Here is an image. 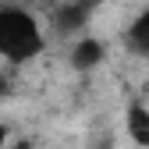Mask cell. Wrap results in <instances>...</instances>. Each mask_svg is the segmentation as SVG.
<instances>
[{"label":"cell","instance_id":"cell-8","mask_svg":"<svg viewBox=\"0 0 149 149\" xmlns=\"http://www.w3.org/2000/svg\"><path fill=\"white\" fill-rule=\"evenodd\" d=\"M7 149H32V142H14V146H7Z\"/></svg>","mask_w":149,"mask_h":149},{"label":"cell","instance_id":"cell-7","mask_svg":"<svg viewBox=\"0 0 149 149\" xmlns=\"http://www.w3.org/2000/svg\"><path fill=\"white\" fill-rule=\"evenodd\" d=\"M0 149H7V128L0 124Z\"/></svg>","mask_w":149,"mask_h":149},{"label":"cell","instance_id":"cell-5","mask_svg":"<svg viewBox=\"0 0 149 149\" xmlns=\"http://www.w3.org/2000/svg\"><path fill=\"white\" fill-rule=\"evenodd\" d=\"M128 135L149 149V107H142V103L128 107Z\"/></svg>","mask_w":149,"mask_h":149},{"label":"cell","instance_id":"cell-1","mask_svg":"<svg viewBox=\"0 0 149 149\" xmlns=\"http://www.w3.org/2000/svg\"><path fill=\"white\" fill-rule=\"evenodd\" d=\"M43 53V32L39 22L18 4L0 7V57L11 64H25Z\"/></svg>","mask_w":149,"mask_h":149},{"label":"cell","instance_id":"cell-3","mask_svg":"<svg viewBox=\"0 0 149 149\" xmlns=\"http://www.w3.org/2000/svg\"><path fill=\"white\" fill-rule=\"evenodd\" d=\"M100 61H103V43H100V39H82V43H74V50H71V64L78 68V71L96 68Z\"/></svg>","mask_w":149,"mask_h":149},{"label":"cell","instance_id":"cell-2","mask_svg":"<svg viewBox=\"0 0 149 149\" xmlns=\"http://www.w3.org/2000/svg\"><path fill=\"white\" fill-rule=\"evenodd\" d=\"M103 4V0H71V4L57 7V14H53V25H57V32H74V29H82L89 22V14L96 11Z\"/></svg>","mask_w":149,"mask_h":149},{"label":"cell","instance_id":"cell-6","mask_svg":"<svg viewBox=\"0 0 149 149\" xmlns=\"http://www.w3.org/2000/svg\"><path fill=\"white\" fill-rule=\"evenodd\" d=\"M11 92H14V82H11V74L0 68V100H4V96H11Z\"/></svg>","mask_w":149,"mask_h":149},{"label":"cell","instance_id":"cell-4","mask_svg":"<svg viewBox=\"0 0 149 149\" xmlns=\"http://www.w3.org/2000/svg\"><path fill=\"white\" fill-rule=\"evenodd\" d=\"M128 50L132 53H139V57H149V7L132 22V29H128Z\"/></svg>","mask_w":149,"mask_h":149}]
</instances>
